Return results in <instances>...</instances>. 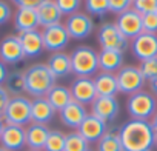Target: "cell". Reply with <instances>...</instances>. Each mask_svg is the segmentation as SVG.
Wrapping results in <instances>:
<instances>
[{
  "instance_id": "obj_44",
  "label": "cell",
  "mask_w": 157,
  "mask_h": 151,
  "mask_svg": "<svg viewBox=\"0 0 157 151\" xmlns=\"http://www.w3.org/2000/svg\"><path fill=\"white\" fill-rule=\"evenodd\" d=\"M0 151H10V149H6V148H3V146H0Z\"/></svg>"
},
{
  "instance_id": "obj_29",
  "label": "cell",
  "mask_w": 157,
  "mask_h": 151,
  "mask_svg": "<svg viewBox=\"0 0 157 151\" xmlns=\"http://www.w3.org/2000/svg\"><path fill=\"white\" fill-rule=\"evenodd\" d=\"M90 149V143L83 139L78 131H71L65 134V149L63 151H86Z\"/></svg>"
},
{
  "instance_id": "obj_24",
  "label": "cell",
  "mask_w": 157,
  "mask_h": 151,
  "mask_svg": "<svg viewBox=\"0 0 157 151\" xmlns=\"http://www.w3.org/2000/svg\"><path fill=\"white\" fill-rule=\"evenodd\" d=\"M48 68L51 69V72L54 74L56 79H65L72 72V66H71V57L66 52H52L48 57L46 62Z\"/></svg>"
},
{
  "instance_id": "obj_10",
  "label": "cell",
  "mask_w": 157,
  "mask_h": 151,
  "mask_svg": "<svg viewBox=\"0 0 157 151\" xmlns=\"http://www.w3.org/2000/svg\"><path fill=\"white\" fill-rule=\"evenodd\" d=\"M129 48L132 56L140 62L157 57V34L142 33L129 42Z\"/></svg>"
},
{
  "instance_id": "obj_47",
  "label": "cell",
  "mask_w": 157,
  "mask_h": 151,
  "mask_svg": "<svg viewBox=\"0 0 157 151\" xmlns=\"http://www.w3.org/2000/svg\"><path fill=\"white\" fill-rule=\"evenodd\" d=\"M86 151H94V149H91V148H90V149H86Z\"/></svg>"
},
{
  "instance_id": "obj_6",
  "label": "cell",
  "mask_w": 157,
  "mask_h": 151,
  "mask_svg": "<svg viewBox=\"0 0 157 151\" xmlns=\"http://www.w3.org/2000/svg\"><path fill=\"white\" fill-rule=\"evenodd\" d=\"M97 42L102 49L125 52L129 48V40L120 33L114 22H103L97 29Z\"/></svg>"
},
{
  "instance_id": "obj_33",
  "label": "cell",
  "mask_w": 157,
  "mask_h": 151,
  "mask_svg": "<svg viewBox=\"0 0 157 151\" xmlns=\"http://www.w3.org/2000/svg\"><path fill=\"white\" fill-rule=\"evenodd\" d=\"M63 16H72L78 13V8L82 5V0H54Z\"/></svg>"
},
{
  "instance_id": "obj_45",
  "label": "cell",
  "mask_w": 157,
  "mask_h": 151,
  "mask_svg": "<svg viewBox=\"0 0 157 151\" xmlns=\"http://www.w3.org/2000/svg\"><path fill=\"white\" fill-rule=\"evenodd\" d=\"M155 146H157V134H155Z\"/></svg>"
},
{
  "instance_id": "obj_7",
  "label": "cell",
  "mask_w": 157,
  "mask_h": 151,
  "mask_svg": "<svg viewBox=\"0 0 157 151\" xmlns=\"http://www.w3.org/2000/svg\"><path fill=\"white\" fill-rule=\"evenodd\" d=\"M116 77H117L119 93L128 94V96L142 91L145 87V82H146L143 79L139 66H134V65H123L116 72Z\"/></svg>"
},
{
  "instance_id": "obj_42",
  "label": "cell",
  "mask_w": 157,
  "mask_h": 151,
  "mask_svg": "<svg viewBox=\"0 0 157 151\" xmlns=\"http://www.w3.org/2000/svg\"><path fill=\"white\" fill-rule=\"evenodd\" d=\"M149 123H151V128H152V131L157 134V111H155V114L149 119Z\"/></svg>"
},
{
  "instance_id": "obj_9",
  "label": "cell",
  "mask_w": 157,
  "mask_h": 151,
  "mask_svg": "<svg viewBox=\"0 0 157 151\" xmlns=\"http://www.w3.org/2000/svg\"><path fill=\"white\" fill-rule=\"evenodd\" d=\"M42 39H43L45 49L49 51V52H62L71 40V37H69L63 23H57V25L43 28L42 29Z\"/></svg>"
},
{
  "instance_id": "obj_19",
  "label": "cell",
  "mask_w": 157,
  "mask_h": 151,
  "mask_svg": "<svg viewBox=\"0 0 157 151\" xmlns=\"http://www.w3.org/2000/svg\"><path fill=\"white\" fill-rule=\"evenodd\" d=\"M56 113L57 111L51 106L46 97H36L31 100V122L33 123L48 125L54 119Z\"/></svg>"
},
{
  "instance_id": "obj_8",
  "label": "cell",
  "mask_w": 157,
  "mask_h": 151,
  "mask_svg": "<svg viewBox=\"0 0 157 151\" xmlns=\"http://www.w3.org/2000/svg\"><path fill=\"white\" fill-rule=\"evenodd\" d=\"M69 37L74 40H83L88 39L94 31V20L86 13H75L72 16H68L66 22L63 23Z\"/></svg>"
},
{
  "instance_id": "obj_46",
  "label": "cell",
  "mask_w": 157,
  "mask_h": 151,
  "mask_svg": "<svg viewBox=\"0 0 157 151\" xmlns=\"http://www.w3.org/2000/svg\"><path fill=\"white\" fill-rule=\"evenodd\" d=\"M28 151H39V149H28Z\"/></svg>"
},
{
  "instance_id": "obj_30",
  "label": "cell",
  "mask_w": 157,
  "mask_h": 151,
  "mask_svg": "<svg viewBox=\"0 0 157 151\" xmlns=\"http://www.w3.org/2000/svg\"><path fill=\"white\" fill-rule=\"evenodd\" d=\"M83 5L86 14L94 17H103L109 11L108 0H83Z\"/></svg>"
},
{
  "instance_id": "obj_15",
  "label": "cell",
  "mask_w": 157,
  "mask_h": 151,
  "mask_svg": "<svg viewBox=\"0 0 157 151\" xmlns=\"http://www.w3.org/2000/svg\"><path fill=\"white\" fill-rule=\"evenodd\" d=\"M0 146L10 151H22L26 146V131L25 126L17 125H6L0 134Z\"/></svg>"
},
{
  "instance_id": "obj_31",
  "label": "cell",
  "mask_w": 157,
  "mask_h": 151,
  "mask_svg": "<svg viewBox=\"0 0 157 151\" xmlns=\"http://www.w3.org/2000/svg\"><path fill=\"white\" fill-rule=\"evenodd\" d=\"M63 149H65V133L59 130H51L43 151H63Z\"/></svg>"
},
{
  "instance_id": "obj_16",
  "label": "cell",
  "mask_w": 157,
  "mask_h": 151,
  "mask_svg": "<svg viewBox=\"0 0 157 151\" xmlns=\"http://www.w3.org/2000/svg\"><path fill=\"white\" fill-rule=\"evenodd\" d=\"M108 130V123L103 122L102 119L93 116L91 113L86 116V119L82 122V125L77 128V131L83 136V139L88 142V143H97L102 136L106 133Z\"/></svg>"
},
{
  "instance_id": "obj_13",
  "label": "cell",
  "mask_w": 157,
  "mask_h": 151,
  "mask_svg": "<svg viewBox=\"0 0 157 151\" xmlns=\"http://www.w3.org/2000/svg\"><path fill=\"white\" fill-rule=\"evenodd\" d=\"M25 59V52L19 36L11 34L0 40V60L5 65H17Z\"/></svg>"
},
{
  "instance_id": "obj_4",
  "label": "cell",
  "mask_w": 157,
  "mask_h": 151,
  "mask_svg": "<svg viewBox=\"0 0 157 151\" xmlns=\"http://www.w3.org/2000/svg\"><path fill=\"white\" fill-rule=\"evenodd\" d=\"M126 111L131 119L149 120L157 111V97L145 90L134 93L126 100Z\"/></svg>"
},
{
  "instance_id": "obj_40",
  "label": "cell",
  "mask_w": 157,
  "mask_h": 151,
  "mask_svg": "<svg viewBox=\"0 0 157 151\" xmlns=\"http://www.w3.org/2000/svg\"><path fill=\"white\" fill-rule=\"evenodd\" d=\"M8 68H6V65L0 60V85H3L5 83V80H6V76H8Z\"/></svg>"
},
{
  "instance_id": "obj_5",
  "label": "cell",
  "mask_w": 157,
  "mask_h": 151,
  "mask_svg": "<svg viewBox=\"0 0 157 151\" xmlns=\"http://www.w3.org/2000/svg\"><path fill=\"white\" fill-rule=\"evenodd\" d=\"M2 117L6 125H17V126L29 125L31 123V99L26 96L11 97Z\"/></svg>"
},
{
  "instance_id": "obj_23",
  "label": "cell",
  "mask_w": 157,
  "mask_h": 151,
  "mask_svg": "<svg viewBox=\"0 0 157 151\" xmlns=\"http://www.w3.org/2000/svg\"><path fill=\"white\" fill-rule=\"evenodd\" d=\"M37 11V17H39V23L42 28H48L57 23H62V13L59 10V6L56 5L54 0H46L42 5H39L36 8Z\"/></svg>"
},
{
  "instance_id": "obj_22",
  "label": "cell",
  "mask_w": 157,
  "mask_h": 151,
  "mask_svg": "<svg viewBox=\"0 0 157 151\" xmlns=\"http://www.w3.org/2000/svg\"><path fill=\"white\" fill-rule=\"evenodd\" d=\"M94 85L97 96L102 97H116L119 93V85H117V77L113 72H97L94 76Z\"/></svg>"
},
{
  "instance_id": "obj_20",
  "label": "cell",
  "mask_w": 157,
  "mask_h": 151,
  "mask_svg": "<svg viewBox=\"0 0 157 151\" xmlns=\"http://www.w3.org/2000/svg\"><path fill=\"white\" fill-rule=\"evenodd\" d=\"M39 26H40V23H39L36 8L17 6L16 14H14V28H16V31L23 33V31L37 29Z\"/></svg>"
},
{
  "instance_id": "obj_1",
  "label": "cell",
  "mask_w": 157,
  "mask_h": 151,
  "mask_svg": "<svg viewBox=\"0 0 157 151\" xmlns=\"http://www.w3.org/2000/svg\"><path fill=\"white\" fill-rule=\"evenodd\" d=\"M123 151H146L155 145V133L149 120L131 119L120 126Z\"/></svg>"
},
{
  "instance_id": "obj_36",
  "label": "cell",
  "mask_w": 157,
  "mask_h": 151,
  "mask_svg": "<svg viewBox=\"0 0 157 151\" xmlns=\"http://www.w3.org/2000/svg\"><path fill=\"white\" fill-rule=\"evenodd\" d=\"M108 5H109V11L119 16L132 8V0H108Z\"/></svg>"
},
{
  "instance_id": "obj_26",
  "label": "cell",
  "mask_w": 157,
  "mask_h": 151,
  "mask_svg": "<svg viewBox=\"0 0 157 151\" xmlns=\"http://www.w3.org/2000/svg\"><path fill=\"white\" fill-rule=\"evenodd\" d=\"M96 151H123L120 140V126H108L106 133L96 143Z\"/></svg>"
},
{
  "instance_id": "obj_18",
  "label": "cell",
  "mask_w": 157,
  "mask_h": 151,
  "mask_svg": "<svg viewBox=\"0 0 157 151\" xmlns=\"http://www.w3.org/2000/svg\"><path fill=\"white\" fill-rule=\"evenodd\" d=\"M19 40L22 43L25 57H37L45 51L43 46V39H42V31L39 29H31V31H23L19 33Z\"/></svg>"
},
{
  "instance_id": "obj_17",
  "label": "cell",
  "mask_w": 157,
  "mask_h": 151,
  "mask_svg": "<svg viewBox=\"0 0 157 151\" xmlns=\"http://www.w3.org/2000/svg\"><path fill=\"white\" fill-rule=\"evenodd\" d=\"M59 116H60V120H62V123L65 126L77 130L78 126L82 125V122L86 119L88 111H86V106L85 105L72 100L62 111H59Z\"/></svg>"
},
{
  "instance_id": "obj_43",
  "label": "cell",
  "mask_w": 157,
  "mask_h": 151,
  "mask_svg": "<svg viewBox=\"0 0 157 151\" xmlns=\"http://www.w3.org/2000/svg\"><path fill=\"white\" fill-rule=\"evenodd\" d=\"M3 126H5V120H3L2 116H0V134H2V131H3Z\"/></svg>"
},
{
  "instance_id": "obj_35",
  "label": "cell",
  "mask_w": 157,
  "mask_h": 151,
  "mask_svg": "<svg viewBox=\"0 0 157 151\" xmlns=\"http://www.w3.org/2000/svg\"><path fill=\"white\" fill-rule=\"evenodd\" d=\"M142 28L143 33L157 34V11L142 16Z\"/></svg>"
},
{
  "instance_id": "obj_37",
  "label": "cell",
  "mask_w": 157,
  "mask_h": 151,
  "mask_svg": "<svg viewBox=\"0 0 157 151\" xmlns=\"http://www.w3.org/2000/svg\"><path fill=\"white\" fill-rule=\"evenodd\" d=\"M11 17H13L11 5L6 2V0H0V25H5Z\"/></svg>"
},
{
  "instance_id": "obj_32",
  "label": "cell",
  "mask_w": 157,
  "mask_h": 151,
  "mask_svg": "<svg viewBox=\"0 0 157 151\" xmlns=\"http://www.w3.org/2000/svg\"><path fill=\"white\" fill-rule=\"evenodd\" d=\"M139 69L143 76V79L148 82L149 79L155 77L157 76V57H151L146 60H142L139 65Z\"/></svg>"
},
{
  "instance_id": "obj_28",
  "label": "cell",
  "mask_w": 157,
  "mask_h": 151,
  "mask_svg": "<svg viewBox=\"0 0 157 151\" xmlns=\"http://www.w3.org/2000/svg\"><path fill=\"white\" fill-rule=\"evenodd\" d=\"M5 90L10 93L11 97L23 96L26 93V85H25V71L22 69H14L10 71L6 76V80L3 83Z\"/></svg>"
},
{
  "instance_id": "obj_14",
  "label": "cell",
  "mask_w": 157,
  "mask_h": 151,
  "mask_svg": "<svg viewBox=\"0 0 157 151\" xmlns=\"http://www.w3.org/2000/svg\"><path fill=\"white\" fill-rule=\"evenodd\" d=\"M120 113V103L117 97H102L97 96V99L91 103V114L102 119L106 123H111L117 119Z\"/></svg>"
},
{
  "instance_id": "obj_25",
  "label": "cell",
  "mask_w": 157,
  "mask_h": 151,
  "mask_svg": "<svg viewBox=\"0 0 157 151\" xmlns=\"http://www.w3.org/2000/svg\"><path fill=\"white\" fill-rule=\"evenodd\" d=\"M123 66V52L113 49H100L99 52V69L103 72L116 74Z\"/></svg>"
},
{
  "instance_id": "obj_12",
  "label": "cell",
  "mask_w": 157,
  "mask_h": 151,
  "mask_svg": "<svg viewBox=\"0 0 157 151\" xmlns=\"http://www.w3.org/2000/svg\"><path fill=\"white\" fill-rule=\"evenodd\" d=\"M116 26L120 29V33L131 42L132 39H136L139 34L143 33L142 28V16L136 11V10H128L122 14L117 16L116 19Z\"/></svg>"
},
{
  "instance_id": "obj_21",
  "label": "cell",
  "mask_w": 157,
  "mask_h": 151,
  "mask_svg": "<svg viewBox=\"0 0 157 151\" xmlns=\"http://www.w3.org/2000/svg\"><path fill=\"white\" fill-rule=\"evenodd\" d=\"M26 146L28 149H39V151H43L45 148V143H46V139H48V134H49V128L46 125H42V123H29L26 128Z\"/></svg>"
},
{
  "instance_id": "obj_41",
  "label": "cell",
  "mask_w": 157,
  "mask_h": 151,
  "mask_svg": "<svg viewBox=\"0 0 157 151\" xmlns=\"http://www.w3.org/2000/svg\"><path fill=\"white\" fill-rule=\"evenodd\" d=\"M148 87H149V93L154 94V96H157V76L148 80Z\"/></svg>"
},
{
  "instance_id": "obj_38",
  "label": "cell",
  "mask_w": 157,
  "mask_h": 151,
  "mask_svg": "<svg viewBox=\"0 0 157 151\" xmlns=\"http://www.w3.org/2000/svg\"><path fill=\"white\" fill-rule=\"evenodd\" d=\"M10 99H11L10 93L5 90L3 85H0V116H3V113H5V110H6V106H8Z\"/></svg>"
},
{
  "instance_id": "obj_48",
  "label": "cell",
  "mask_w": 157,
  "mask_h": 151,
  "mask_svg": "<svg viewBox=\"0 0 157 151\" xmlns=\"http://www.w3.org/2000/svg\"><path fill=\"white\" fill-rule=\"evenodd\" d=\"M146 151H152V149H146Z\"/></svg>"
},
{
  "instance_id": "obj_39",
  "label": "cell",
  "mask_w": 157,
  "mask_h": 151,
  "mask_svg": "<svg viewBox=\"0 0 157 151\" xmlns=\"http://www.w3.org/2000/svg\"><path fill=\"white\" fill-rule=\"evenodd\" d=\"M46 0H16L17 6H28V8H37L39 5H42Z\"/></svg>"
},
{
  "instance_id": "obj_3",
  "label": "cell",
  "mask_w": 157,
  "mask_h": 151,
  "mask_svg": "<svg viewBox=\"0 0 157 151\" xmlns=\"http://www.w3.org/2000/svg\"><path fill=\"white\" fill-rule=\"evenodd\" d=\"M72 74L77 77H93L99 71V52L90 45L75 46L71 54Z\"/></svg>"
},
{
  "instance_id": "obj_49",
  "label": "cell",
  "mask_w": 157,
  "mask_h": 151,
  "mask_svg": "<svg viewBox=\"0 0 157 151\" xmlns=\"http://www.w3.org/2000/svg\"><path fill=\"white\" fill-rule=\"evenodd\" d=\"M13 2H14V3H16V0H13Z\"/></svg>"
},
{
  "instance_id": "obj_27",
  "label": "cell",
  "mask_w": 157,
  "mask_h": 151,
  "mask_svg": "<svg viewBox=\"0 0 157 151\" xmlns=\"http://www.w3.org/2000/svg\"><path fill=\"white\" fill-rule=\"evenodd\" d=\"M45 97L48 99V102L56 111H62L69 102H72L71 90L65 85H57V83L49 90V93Z\"/></svg>"
},
{
  "instance_id": "obj_2",
  "label": "cell",
  "mask_w": 157,
  "mask_h": 151,
  "mask_svg": "<svg viewBox=\"0 0 157 151\" xmlns=\"http://www.w3.org/2000/svg\"><path fill=\"white\" fill-rule=\"evenodd\" d=\"M56 77L46 63H34L25 69L26 94L36 97H45L56 85Z\"/></svg>"
},
{
  "instance_id": "obj_34",
  "label": "cell",
  "mask_w": 157,
  "mask_h": 151,
  "mask_svg": "<svg viewBox=\"0 0 157 151\" xmlns=\"http://www.w3.org/2000/svg\"><path fill=\"white\" fill-rule=\"evenodd\" d=\"M132 10H136L140 16L157 11V0H132Z\"/></svg>"
},
{
  "instance_id": "obj_11",
  "label": "cell",
  "mask_w": 157,
  "mask_h": 151,
  "mask_svg": "<svg viewBox=\"0 0 157 151\" xmlns=\"http://www.w3.org/2000/svg\"><path fill=\"white\" fill-rule=\"evenodd\" d=\"M71 96L74 102L82 105H91L97 99V91L93 77H75L71 83Z\"/></svg>"
}]
</instances>
